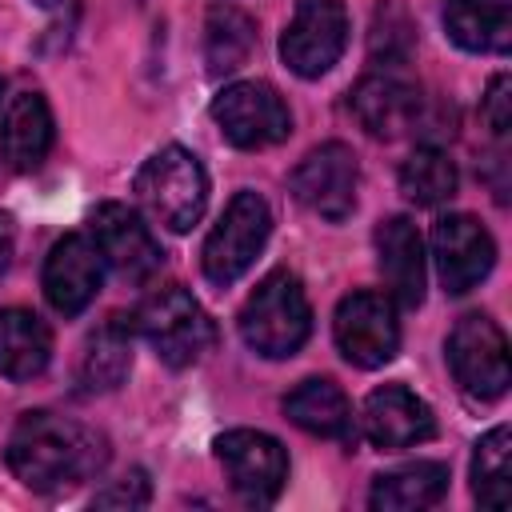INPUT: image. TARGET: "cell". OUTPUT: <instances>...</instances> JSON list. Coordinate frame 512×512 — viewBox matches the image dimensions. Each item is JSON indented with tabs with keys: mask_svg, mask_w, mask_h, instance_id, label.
Instances as JSON below:
<instances>
[{
	"mask_svg": "<svg viewBox=\"0 0 512 512\" xmlns=\"http://www.w3.org/2000/svg\"><path fill=\"white\" fill-rule=\"evenodd\" d=\"M4 460L24 488L56 496L80 488L108 464V440L80 420L56 412H24L8 436Z\"/></svg>",
	"mask_w": 512,
	"mask_h": 512,
	"instance_id": "cell-1",
	"label": "cell"
},
{
	"mask_svg": "<svg viewBox=\"0 0 512 512\" xmlns=\"http://www.w3.org/2000/svg\"><path fill=\"white\" fill-rule=\"evenodd\" d=\"M312 332V308L288 268L268 272L240 308V336L264 360H288Z\"/></svg>",
	"mask_w": 512,
	"mask_h": 512,
	"instance_id": "cell-2",
	"label": "cell"
},
{
	"mask_svg": "<svg viewBox=\"0 0 512 512\" xmlns=\"http://www.w3.org/2000/svg\"><path fill=\"white\" fill-rule=\"evenodd\" d=\"M132 192L156 224L168 232H192L208 204V176L188 148L168 144L140 164Z\"/></svg>",
	"mask_w": 512,
	"mask_h": 512,
	"instance_id": "cell-3",
	"label": "cell"
},
{
	"mask_svg": "<svg viewBox=\"0 0 512 512\" xmlns=\"http://www.w3.org/2000/svg\"><path fill=\"white\" fill-rule=\"evenodd\" d=\"M136 328L168 368H188L216 344L208 312L180 284H164L160 292H152L136 312Z\"/></svg>",
	"mask_w": 512,
	"mask_h": 512,
	"instance_id": "cell-4",
	"label": "cell"
},
{
	"mask_svg": "<svg viewBox=\"0 0 512 512\" xmlns=\"http://www.w3.org/2000/svg\"><path fill=\"white\" fill-rule=\"evenodd\" d=\"M268 232H272V212H268V200L260 192H236L224 208V216L216 220V228L208 232L204 240V276L208 284L216 288H228L236 284L252 260L260 256V248L268 244Z\"/></svg>",
	"mask_w": 512,
	"mask_h": 512,
	"instance_id": "cell-5",
	"label": "cell"
},
{
	"mask_svg": "<svg viewBox=\"0 0 512 512\" xmlns=\"http://www.w3.org/2000/svg\"><path fill=\"white\" fill-rule=\"evenodd\" d=\"M448 368L472 400H480V404L500 400L512 380L508 340H504L500 324L488 320L484 312L460 316L456 328L448 332Z\"/></svg>",
	"mask_w": 512,
	"mask_h": 512,
	"instance_id": "cell-6",
	"label": "cell"
},
{
	"mask_svg": "<svg viewBox=\"0 0 512 512\" xmlns=\"http://www.w3.org/2000/svg\"><path fill=\"white\" fill-rule=\"evenodd\" d=\"M212 120L228 144L248 148V152L272 148V144L288 140V132H292V112H288L284 96L264 80H236V84L220 88V96L212 100Z\"/></svg>",
	"mask_w": 512,
	"mask_h": 512,
	"instance_id": "cell-7",
	"label": "cell"
},
{
	"mask_svg": "<svg viewBox=\"0 0 512 512\" xmlns=\"http://www.w3.org/2000/svg\"><path fill=\"white\" fill-rule=\"evenodd\" d=\"M332 332H336V348L344 352L348 364L384 368L400 348V320H396L392 296L372 292V288L344 296L336 304Z\"/></svg>",
	"mask_w": 512,
	"mask_h": 512,
	"instance_id": "cell-8",
	"label": "cell"
},
{
	"mask_svg": "<svg viewBox=\"0 0 512 512\" xmlns=\"http://www.w3.org/2000/svg\"><path fill=\"white\" fill-rule=\"evenodd\" d=\"M216 456L232 480V492L252 508H268L288 480V452L268 432L232 428L216 436Z\"/></svg>",
	"mask_w": 512,
	"mask_h": 512,
	"instance_id": "cell-9",
	"label": "cell"
},
{
	"mask_svg": "<svg viewBox=\"0 0 512 512\" xmlns=\"http://www.w3.org/2000/svg\"><path fill=\"white\" fill-rule=\"evenodd\" d=\"M348 48V12L340 0H296V12L280 36V56L284 64L316 80L324 76Z\"/></svg>",
	"mask_w": 512,
	"mask_h": 512,
	"instance_id": "cell-10",
	"label": "cell"
},
{
	"mask_svg": "<svg viewBox=\"0 0 512 512\" xmlns=\"http://www.w3.org/2000/svg\"><path fill=\"white\" fill-rule=\"evenodd\" d=\"M356 152L340 140H328L320 148H312L296 168H292V196L320 220H348L356 208Z\"/></svg>",
	"mask_w": 512,
	"mask_h": 512,
	"instance_id": "cell-11",
	"label": "cell"
},
{
	"mask_svg": "<svg viewBox=\"0 0 512 512\" xmlns=\"http://www.w3.org/2000/svg\"><path fill=\"white\" fill-rule=\"evenodd\" d=\"M92 244L100 248L104 264H112L116 276L144 284L148 276L160 272L164 264V248L156 244V236L148 232V224L140 220V212H132L120 200H108L92 212Z\"/></svg>",
	"mask_w": 512,
	"mask_h": 512,
	"instance_id": "cell-12",
	"label": "cell"
},
{
	"mask_svg": "<svg viewBox=\"0 0 512 512\" xmlns=\"http://www.w3.org/2000/svg\"><path fill=\"white\" fill-rule=\"evenodd\" d=\"M432 260H436V276H440L444 292L464 296L492 272L496 244L480 220L452 212L432 224Z\"/></svg>",
	"mask_w": 512,
	"mask_h": 512,
	"instance_id": "cell-13",
	"label": "cell"
},
{
	"mask_svg": "<svg viewBox=\"0 0 512 512\" xmlns=\"http://www.w3.org/2000/svg\"><path fill=\"white\" fill-rule=\"evenodd\" d=\"M348 108L368 136L396 140L420 120V88L400 68H380V72H368L352 88Z\"/></svg>",
	"mask_w": 512,
	"mask_h": 512,
	"instance_id": "cell-14",
	"label": "cell"
},
{
	"mask_svg": "<svg viewBox=\"0 0 512 512\" xmlns=\"http://www.w3.org/2000/svg\"><path fill=\"white\" fill-rule=\"evenodd\" d=\"M100 280H104V256H100V248H96L88 236H80V232L60 236V240L52 244L48 260H44V276H40L44 296H48V304H52L60 316L84 312V308L96 300Z\"/></svg>",
	"mask_w": 512,
	"mask_h": 512,
	"instance_id": "cell-15",
	"label": "cell"
},
{
	"mask_svg": "<svg viewBox=\"0 0 512 512\" xmlns=\"http://www.w3.org/2000/svg\"><path fill=\"white\" fill-rule=\"evenodd\" d=\"M360 432L380 452H400V448L424 444L436 432V416L412 388L384 384V388L368 392L364 412H360Z\"/></svg>",
	"mask_w": 512,
	"mask_h": 512,
	"instance_id": "cell-16",
	"label": "cell"
},
{
	"mask_svg": "<svg viewBox=\"0 0 512 512\" xmlns=\"http://www.w3.org/2000/svg\"><path fill=\"white\" fill-rule=\"evenodd\" d=\"M376 264H380L392 304L420 308V300H424V240L408 216H388L376 224Z\"/></svg>",
	"mask_w": 512,
	"mask_h": 512,
	"instance_id": "cell-17",
	"label": "cell"
},
{
	"mask_svg": "<svg viewBox=\"0 0 512 512\" xmlns=\"http://www.w3.org/2000/svg\"><path fill=\"white\" fill-rule=\"evenodd\" d=\"M52 148V108L40 92L12 96L0 120V160L16 172H32L44 164Z\"/></svg>",
	"mask_w": 512,
	"mask_h": 512,
	"instance_id": "cell-18",
	"label": "cell"
},
{
	"mask_svg": "<svg viewBox=\"0 0 512 512\" xmlns=\"http://www.w3.org/2000/svg\"><path fill=\"white\" fill-rule=\"evenodd\" d=\"M284 416L296 428H304L308 436H324V440H340V444H352L356 440L352 404H348L344 388L332 384V380H324V376H312V380L296 384L284 396Z\"/></svg>",
	"mask_w": 512,
	"mask_h": 512,
	"instance_id": "cell-19",
	"label": "cell"
},
{
	"mask_svg": "<svg viewBox=\"0 0 512 512\" xmlns=\"http://www.w3.org/2000/svg\"><path fill=\"white\" fill-rule=\"evenodd\" d=\"M444 32L464 52L508 56L512 8L508 0H444Z\"/></svg>",
	"mask_w": 512,
	"mask_h": 512,
	"instance_id": "cell-20",
	"label": "cell"
},
{
	"mask_svg": "<svg viewBox=\"0 0 512 512\" xmlns=\"http://www.w3.org/2000/svg\"><path fill=\"white\" fill-rule=\"evenodd\" d=\"M52 360V332L28 308L0 312V376L24 384L36 380Z\"/></svg>",
	"mask_w": 512,
	"mask_h": 512,
	"instance_id": "cell-21",
	"label": "cell"
},
{
	"mask_svg": "<svg viewBox=\"0 0 512 512\" xmlns=\"http://www.w3.org/2000/svg\"><path fill=\"white\" fill-rule=\"evenodd\" d=\"M444 492H448V468L440 460H412L404 468L376 476L368 504L376 512H420L432 508Z\"/></svg>",
	"mask_w": 512,
	"mask_h": 512,
	"instance_id": "cell-22",
	"label": "cell"
},
{
	"mask_svg": "<svg viewBox=\"0 0 512 512\" xmlns=\"http://www.w3.org/2000/svg\"><path fill=\"white\" fill-rule=\"evenodd\" d=\"M132 372V324L124 316L104 320L80 356V384L88 392H112L128 380Z\"/></svg>",
	"mask_w": 512,
	"mask_h": 512,
	"instance_id": "cell-23",
	"label": "cell"
},
{
	"mask_svg": "<svg viewBox=\"0 0 512 512\" xmlns=\"http://www.w3.org/2000/svg\"><path fill=\"white\" fill-rule=\"evenodd\" d=\"M256 52V20L236 4H212L204 20V60L212 76H228Z\"/></svg>",
	"mask_w": 512,
	"mask_h": 512,
	"instance_id": "cell-24",
	"label": "cell"
},
{
	"mask_svg": "<svg viewBox=\"0 0 512 512\" xmlns=\"http://www.w3.org/2000/svg\"><path fill=\"white\" fill-rule=\"evenodd\" d=\"M472 496L484 508H508L512 500V432L496 424L472 452Z\"/></svg>",
	"mask_w": 512,
	"mask_h": 512,
	"instance_id": "cell-25",
	"label": "cell"
},
{
	"mask_svg": "<svg viewBox=\"0 0 512 512\" xmlns=\"http://www.w3.org/2000/svg\"><path fill=\"white\" fill-rule=\"evenodd\" d=\"M456 164L448 160V152L440 148H416L404 164H400V192L420 204V208H436L444 200L456 196Z\"/></svg>",
	"mask_w": 512,
	"mask_h": 512,
	"instance_id": "cell-26",
	"label": "cell"
},
{
	"mask_svg": "<svg viewBox=\"0 0 512 512\" xmlns=\"http://www.w3.org/2000/svg\"><path fill=\"white\" fill-rule=\"evenodd\" d=\"M412 52V24L400 8H380L372 24V56H384V68H400Z\"/></svg>",
	"mask_w": 512,
	"mask_h": 512,
	"instance_id": "cell-27",
	"label": "cell"
},
{
	"mask_svg": "<svg viewBox=\"0 0 512 512\" xmlns=\"http://www.w3.org/2000/svg\"><path fill=\"white\" fill-rule=\"evenodd\" d=\"M152 500V488L144 480V472H128L124 480H112L108 488H100L92 496L96 508H144Z\"/></svg>",
	"mask_w": 512,
	"mask_h": 512,
	"instance_id": "cell-28",
	"label": "cell"
},
{
	"mask_svg": "<svg viewBox=\"0 0 512 512\" xmlns=\"http://www.w3.org/2000/svg\"><path fill=\"white\" fill-rule=\"evenodd\" d=\"M480 116H484V124H488L492 136H508V128H512V80H508L504 72L492 76Z\"/></svg>",
	"mask_w": 512,
	"mask_h": 512,
	"instance_id": "cell-29",
	"label": "cell"
},
{
	"mask_svg": "<svg viewBox=\"0 0 512 512\" xmlns=\"http://www.w3.org/2000/svg\"><path fill=\"white\" fill-rule=\"evenodd\" d=\"M12 244H16L12 216H8V212H0V276H4V268H8V260H12Z\"/></svg>",
	"mask_w": 512,
	"mask_h": 512,
	"instance_id": "cell-30",
	"label": "cell"
},
{
	"mask_svg": "<svg viewBox=\"0 0 512 512\" xmlns=\"http://www.w3.org/2000/svg\"><path fill=\"white\" fill-rule=\"evenodd\" d=\"M36 4H40V8H52V4H60V0H36Z\"/></svg>",
	"mask_w": 512,
	"mask_h": 512,
	"instance_id": "cell-31",
	"label": "cell"
},
{
	"mask_svg": "<svg viewBox=\"0 0 512 512\" xmlns=\"http://www.w3.org/2000/svg\"><path fill=\"white\" fill-rule=\"evenodd\" d=\"M0 88H4V84H0Z\"/></svg>",
	"mask_w": 512,
	"mask_h": 512,
	"instance_id": "cell-32",
	"label": "cell"
}]
</instances>
